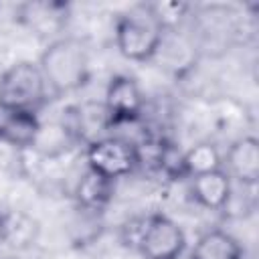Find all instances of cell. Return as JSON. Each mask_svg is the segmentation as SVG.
<instances>
[{"label":"cell","instance_id":"1","mask_svg":"<svg viewBox=\"0 0 259 259\" xmlns=\"http://www.w3.org/2000/svg\"><path fill=\"white\" fill-rule=\"evenodd\" d=\"M38 67L57 95L71 93L79 89L89 75V55L85 45L73 36L55 38L40 55Z\"/></svg>","mask_w":259,"mask_h":259},{"label":"cell","instance_id":"2","mask_svg":"<svg viewBox=\"0 0 259 259\" xmlns=\"http://www.w3.org/2000/svg\"><path fill=\"white\" fill-rule=\"evenodd\" d=\"M113 34L117 51L127 61L146 63L158 55L164 38V28L150 12L148 4H142L117 16Z\"/></svg>","mask_w":259,"mask_h":259},{"label":"cell","instance_id":"3","mask_svg":"<svg viewBox=\"0 0 259 259\" xmlns=\"http://www.w3.org/2000/svg\"><path fill=\"white\" fill-rule=\"evenodd\" d=\"M47 89L38 63L18 61L0 75V109L4 113H36L47 101Z\"/></svg>","mask_w":259,"mask_h":259},{"label":"cell","instance_id":"4","mask_svg":"<svg viewBox=\"0 0 259 259\" xmlns=\"http://www.w3.org/2000/svg\"><path fill=\"white\" fill-rule=\"evenodd\" d=\"M134 247L146 259H180L186 249V235L170 217L150 214L140 219Z\"/></svg>","mask_w":259,"mask_h":259},{"label":"cell","instance_id":"5","mask_svg":"<svg viewBox=\"0 0 259 259\" xmlns=\"http://www.w3.org/2000/svg\"><path fill=\"white\" fill-rule=\"evenodd\" d=\"M85 158H87L89 170H93L113 182L117 178L132 174L136 170V166L140 164L136 146L117 136H105L101 140L87 144Z\"/></svg>","mask_w":259,"mask_h":259},{"label":"cell","instance_id":"6","mask_svg":"<svg viewBox=\"0 0 259 259\" xmlns=\"http://www.w3.org/2000/svg\"><path fill=\"white\" fill-rule=\"evenodd\" d=\"M103 107L109 115L111 130L138 121L144 111V93L138 81L130 75H115L107 83Z\"/></svg>","mask_w":259,"mask_h":259},{"label":"cell","instance_id":"7","mask_svg":"<svg viewBox=\"0 0 259 259\" xmlns=\"http://www.w3.org/2000/svg\"><path fill=\"white\" fill-rule=\"evenodd\" d=\"M18 20L40 36L57 34L69 16V6L63 2H26L16 8Z\"/></svg>","mask_w":259,"mask_h":259},{"label":"cell","instance_id":"8","mask_svg":"<svg viewBox=\"0 0 259 259\" xmlns=\"http://www.w3.org/2000/svg\"><path fill=\"white\" fill-rule=\"evenodd\" d=\"M227 174L245 186H255L259 178V142L253 136L239 138L227 152Z\"/></svg>","mask_w":259,"mask_h":259},{"label":"cell","instance_id":"9","mask_svg":"<svg viewBox=\"0 0 259 259\" xmlns=\"http://www.w3.org/2000/svg\"><path fill=\"white\" fill-rule=\"evenodd\" d=\"M190 192H192V198L200 206L208 210H221L229 204L231 194H233L231 176L223 168L192 176Z\"/></svg>","mask_w":259,"mask_h":259},{"label":"cell","instance_id":"10","mask_svg":"<svg viewBox=\"0 0 259 259\" xmlns=\"http://www.w3.org/2000/svg\"><path fill=\"white\" fill-rule=\"evenodd\" d=\"M113 194V180L93 172V170H85L83 176L79 178L77 186H75V200L79 204L81 210H89V212H99L105 208V204L111 200Z\"/></svg>","mask_w":259,"mask_h":259},{"label":"cell","instance_id":"11","mask_svg":"<svg viewBox=\"0 0 259 259\" xmlns=\"http://www.w3.org/2000/svg\"><path fill=\"white\" fill-rule=\"evenodd\" d=\"M38 130L40 121L36 113H4L0 121V142L18 150H32Z\"/></svg>","mask_w":259,"mask_h":259},{"label":"cell","instance_id":"12","mask_svg":"<svg viewBox=\"0 0 259 259\" xmlns=\"http://www.w3.org/2000/svg\"><path fill=\"white\" fill-rule=\"evenodd\" d=\"M190 259H243V249L233 235L217 229L198 237Z\"/></svg>","mask_w":259,"mask_h":259},{"label":"cell","instance_id":"13","mask_svg":"<svg viewBox=\"0 0 259 259\" xmlns=\"http://www.w3.org/2000/svg\"><path fill=\"white\" fill-rule=\"evenodd\" d=\"M223 168V158L214 144L210 142H198L190 146L182 154V172L184 176H198L204 172H212Z\"/></svg>","mask_w":259,"mask_h":259},{"label":"cell","instance_id":"14","mask_svg":"<svg viewBox=\"0 0 259 259\" xmlns=\"http://www.w3.org/2000/svg\"><path fill=\"white\" fill-rule=\"evenodd\" d=\"M36 235V223L28 219L26 214H14L6 212V233H4V243L8 245H24L30 243Z\"/></svg>","mask_w":259,"mask_h":259},{"label":"cell","instance_id":"15","mask_svg":"<svg viewBox=\"0 0 259 259\" xmlns=\"http://www.w3.org/2000/svg\"><path fill=\"white\" fill-rule=\"evenodd\" d=\"M148 8L156 16V20L164 28V32L174 30L176 24L188 12V4H184V2H156V4H148Z\"/></svg>","mask_w":259,"mask_h":259},{"label":"cell","instance_id":"16","mask_svg":"<svg viewBox=\"0 0 259 259\" xmlns=\"http://www.w3.org/2000/svg\"><path fill=\"white\" fill-rule=\"evenodd\" d=\"M4 233H6V212L0 210V243H4Z\"/></svg>","mask_w":259,"mask_h":259},{"label":"cell","instance_id":"17","mask_svg":"<svg viewBox=\"0 0 259 259\" xmlns=\"http://www.w3.org/2000/svg\"><path fill=\"white\" fill-rule=\"evenodd\" d=\"M10 259H30V257H20V255H18V257H10Z\"/></svg>","mask_w":259,"mask_h":259}]
</instances>
